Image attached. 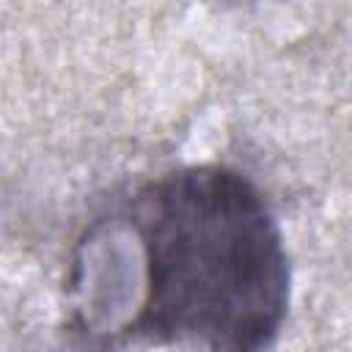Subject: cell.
I'll return each instance as SVG.
<instances>
[{"instance_id": "cell-1", "label": "cell", "mask_w": 352, "mask_h": 352, "mask_svg": "<svg viewBox=\"0 0 352 352\" xmlns=\"http://www.w3.org/2000/svg\"><path fill=\"white\" fill-rule=\"evenodd\" d=\"M129 272L124 333L151 344L261 349L283 324L289 261L275 217L236 170L192 165L113 214Z\"/></svg>"}]
</instances>
